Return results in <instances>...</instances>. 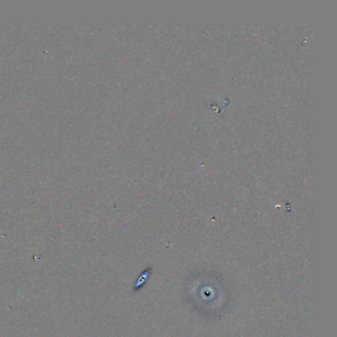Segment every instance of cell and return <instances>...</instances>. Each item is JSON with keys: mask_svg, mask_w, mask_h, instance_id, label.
Wrapping results in <instances>:
<instances>
[{"mask_svg": "<svg viewBox=\"0 0 337 337\" xmlns=\"http://www.w3.org/2000/svg\"><path fill=\"white\" fill-rule=\"evenodd\" d=\"M150 274V270H146L145 272H143V274L138 277L137 283L134 286V289H133L134 292H137V291L140 290V288H143V286L146 284V282H147V280H148Z\"/></svg>", "mask_w": 337, "mask_h": 337, "instance_id": "obj_1", "label": "cell"}]
</instances>
